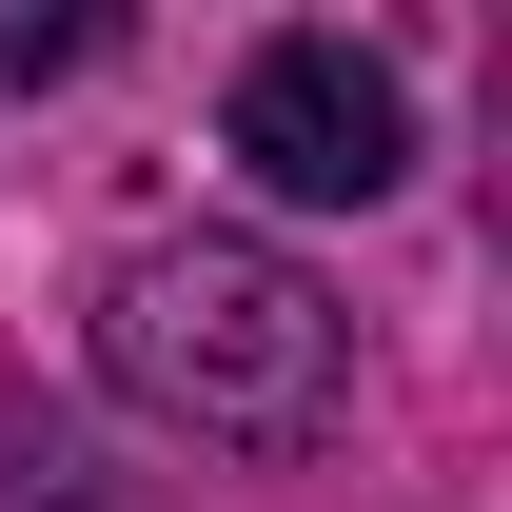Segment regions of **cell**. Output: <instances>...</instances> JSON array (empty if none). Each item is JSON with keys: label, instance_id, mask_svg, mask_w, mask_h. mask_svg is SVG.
Returning a JSON list of instances; mask_svg holds the SVG:
<instances>
[{"label": "cell", "instance_id": "6da1fadb", "mask_svg": "<svg viewBox=\"0 0 512 512\" xmlns=\"http://www.w3.org/2000/svg\"><path fill=\"white\" fill-rule=\"evenodd\" d=\"M99 375L158 434H197V453H316L355 414V316L276 237H158L99 296Z\"/></svg>", "mask_w": 512, "mask_h": 512}, {"label": "cell", "instance_id": "7a4b0ae2", "mask_svg": "<svg viewBox=\"0 0 512 512\" xmlns=\"http://www.w3.org/2000/svg\"><path fill=\"white\" fill-rule=\"evenodd\" d=\"M237 158L256 197H316V217H355V197L414 178V99H394V60H355V40H256L237 60Z\"/></svg>", "mask_w": 512, "mask_h": 512}]
</instances>
